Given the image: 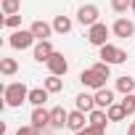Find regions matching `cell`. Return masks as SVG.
<instances>
[{"label": "cell", "instance_id": "6da1fadb", "mask_svg": "<svg viewBox=\"0 0 135 135\" xmlns=\"http://www.w3.org/2000/svg\"><path fill=\"white\" fill-rule=\"evenodd\" d=\"M3 101H6V106H13L16 109L24 101H29V88L24 82H11V85L3 88Z\"/></svg>", "mask_w": 135, "mask_h": 135}, {"label": "cell", "instance_id": "7a4b0ae2", "mask_svg": "<svg viewBox=\"0 0 135 135\" xmlns=\"http://www.w3.org/2000/svg\"><path fill=\"white\" fill-rule=\"evenodd\" d=\"M98 50H101L98 58L106 61V64H124V61H127V50H124V48H117V45H111V42L101 45Z\"/></svg>", "mask_w": 135, "mask_h": 135}, {"label": "cell", "instance_id": "3957f363", "mask_svg": "<svg viewBox=\"0 0 135 135\" xmlns=\"http://www.w3.org/2000/svg\"><path fill=\"white\" fill-rule=\"evenodd\" d=\"M109 35H111V29H109L103 21H98V24L88 27V42H90V45H95V48L106 45V42H109Z\"/></svg>", "mask_w": 135, "mask_h": 135}, {"label": "cell", "instance_id": "277c9868", "mask_svg": "<svg viewBox=\"0 0 135 135\" xmlns=\"http://www.w3.org/2000/svg\"><path fill=\"white\" fill-rule=\"evenodd\" d=\"M35 40H37V37L32 35V29H16V32L8 37V45H11L13 50H27V48H32Z\"/></svg>", "mask_w": 135, "mask_h": 135}, {"label": "cell", "instance_id": "5b68a950", "mask_svg": "<svg viewBox=\"0 0 135 135\" xmlns=\"http://www.w3.org/2000/svg\"><path fill=\"white\" fill-rule=\"evenodd\" d=\"M80 82H82L85 88H93V90L106 88V77H103L101 72H95L93 66H90V69H82V72H80Z\"/></svg>", "mask_w": 135, "mask_h": 135}, {"label": "cell", "instance_id": "8992f818", "mask_svg": "<svg viewBox=\"0 0 135 135\" xmlns=\"http://www.w3.org/2000/svg\"><path fill=\"white\" fill-rule=\"evenodd\" d=\"M77 21H80L82 27H93V24H98V6H93V3L80 6V11H77Z\"/></svg>", "mask_w": 135, "mask_h": 135}, {"label": "cell", "instance_id": "52a82bcc", "mask_svg": "<svg viewBox=\"0 0 135 135\" xmlns=\"http://www.w3.org/2000/svg\"><path fill=\"white\" fill-rule=\"evenodd\" d=\"M45 64H48L50 74H58V77H64L66 72H69V61H66V58H64V53H58V50H56V53H53V56H50Z\"/></svg>", "mask_w": 135, "mask_h": 135}, {"label": "cell", "instance_id": "ba28073f", "mask_svg": "<svg viewBox=\"0 0 135 135\" xmlns=\"http://www.w3.org/2000/svg\"><path fill=\"white\" fill-rule=\"evenodd\" d=\"M111 32H114V37L127 40V37H132V35H135V24H132L130 19H117V21H114V27H111Z\"/></svg>", "mask_w": 135, "mask_h": 135}, {"label": "cell", "instance_id": "9c48e42d", "mask_svg": "<svg viewBox=\"0 0 135 135\" xmlns=\"http://www.w3.org/2000/svg\"><path fill=\"white\" fill-rule=\"evenodd\" d=\"M56 50H53V45H50V40H37V45H35V50H32V56H35V61H48L50 56H53Z\"/></svg>", "mask_w": 135, "mask_h": 135}, {"label": "cell", "instance_id": "30bf717a", "mask_svg": "<svg viewBox=\"0 0 135 135\" xmlns=\"http://www.w3.org/2000/svg\"><path fill=\"white\" fill-rule=\"evenodd\" d=\"M66 122H69V111L64 106H53L50 109V127L61 130V127H66Z\"/></svg>", "mask_w": 135, "mask_h": 135}, {"label": "cell", "instance_id": "8fae6325", "mask_svg": "<svg viewBox=\"0 0 135 135\" xmlns=\"http://www.w3.org/2000/svg\"><path fill=\"white\" fill-rule=\"evenodd\" d=\"M29 29H32V35H35L37 40H48V37L56 32V29H53V24H48V21H42V19L32 21V27H29Z\"/></svg>", "mask_w": 135, "mask_h": 135}, {"label": "cell", "instance_id": "7c38bea8", "mask_svg": "<svg viewBox=\"0 0 135 135\" xmlns=\"http://www.w3.org/2000/svg\"><path fill=\"white\" fill-rule=\"evenodd\" d=\"M32 124L40 127V130L50 127V111H48L45 106H35V111H32Z\"/></svg>", "mask_w": 135, "mask_h": 135}, {"label": "cell", "instance_id": "4fadbf2b", "mask_svg": "<svg viewBox=\"0 0 135 135\" xmlns=\"http://www.w3.org/2000/svg\"><path fill=\"white\" fill-rule=\"evenodd\" d=\"M66 127H69L72 132H80V130H85V127H88V122H85V111H80V109L69 111V122H66Z\"/></svg>", "mask_w": 135, "mask_h": 135}, {"label": "cell", "instance_id": "5bb4252c", "mask_svg": "<svg viewBox=\"0 0 135 135\" xmlns=\"http://www.w3.org/2000/svg\"><path fill=\"white\" fill-rule=\"evenodd\" d=\"M106 122H109V114H106V109H93L90 114H88V124H93V127H101V130H106Z\"/></svg>", "mask_w": 135, "mask_h": 135}, {"label": "cell", "instance_id": "9a60e30c", "mask_svg": "<svg viewBox=\"0 0 135 135\" xmlns=\"http://www.w3.org/2000/svg\"><path fill=\"white\" fill-rule=\"evenodd\" d=\"M111 103H117V101H114V93H111L109 88H98V90H95V106H98V109H109Z\"/></svg>", "mask_w": 135, "mask_h": 135}, {"label": "cell", "instance_id": "2e32d148", "mask_svg": "<svg viewBox=\"0 0 135 135\" xmlns=\"http://www.w3.org/2000/svg\"><path fill=\"white\" fill-rule=\"evenodd\" d=\"M74 106H77L80 111L90 114V111L95 109V95H90V93H80V95L74 98Z\"/></svg>", "mask_w": 135, "mask_h": 135}, {"label": "cell", "instance_id": "e0dca14e", "mask_svg": "<svg viewBox=\"0 0 135 135\" xmlns=\"http://www.w3.org/2000/svg\"><path fill=\"white\" fill-rule=\"evenodd\" d=\"M48 95H50V93H48L45 88H32V90H29V103H32V106H45Z\"/></svg>", "mask_w": 135, "mask_h": 135}, {"label": "cell", "instance_id": "ac0fdd59", "mask_svg": "<svg viewBox=\"0 0 135 135\" xmlns=\"http://www.w3.org/2000/svg\"><path fill=\"white\" fill-rule=\"evenodd\" d=\"M117 90H119L122 95H127V93H135V80H132V77H127V74L117 77Z\"/></svg>", "mask_w": 135, "mask_h": 135}, {"label": "cell", "instance_id": "d6986e66", "mask_svg": "<svg viewBox=\"0 0 135 135\" xmlns=\"http://www.w3.org/2000/svg\"><path fill=\"white\" fill-rule=\"evenodd\" d=\"M16 72H19V61H16V58H0V74L11 77V74H16Z\"/></svg>", "mask_w": 135, "mask_h": 135}, {"label": "cell", "instance_id": "ffe728a7", "mask_svg": "<svg viewBox=\"0 0 135 135\" xmlns=\"http://www.w3.org/2000/svg\"><path fill=\"white\" fill-rule=\"evenodd\" d=\"M42 88H45L48 93H61V90H64V82H61V77H58V74H50V77H45Z\"/></svg>", "mask_w": 135, "mask_h": 135}, {"label": "cell", "instance_id": "44dd1931", "mask_svg": "<svg viewBox=\"0 0 135 135\" xmlns=\"http://www.w3.org/2000/svg\"><path fill=\"white\" fill-rule=\"evenodd\" d=\"M106 114H109V122H122V119L127 117V111H124L122 103H111V106L106 109Z\"/></svg>", "mask_w": 135, "mask_h": 135}, {"label": "cell", "instance_id": "7402d4cb", "mask_svg": "<svg viewBox=\"0 0 135 135\" xmlns=\"http://www.w3.org/2000/svg\"><path fill=\"white\" fill-rule=\"evenodd\" d=\"M53 29H56L58 35L72 32V19H69V16H56V19H53Z\"/></svg>", "mask_w": 135, "mask_h": 135}, {"label": "cell", "instance_id": "603a6c76", "mask_svg": "<svg viewBox=\"0 0 135 135\" xmlns=\"http://www.w3.org/2000/svg\"><path fill=\"white\" fill-rule=\"evenodd\" d=\"M0 8H3V13H6V16L19 13V11H21V0H0Z\"/></svg>", "mask_w": 135, "mask_h": 135}, {"label": "cell", "instance_id": "cb8c5ba5", "mask_svg": "<svg viewBox=\"0 0 135 135\" xmlns=\"http://www.w3.org/2000/svg\"><path fill=\"white\" fill-rule=\"evenodd\" d=\"M119 103L124 106V111H127V117H130V114H135V93H127V95H124V98H122Z\"/></svg>", "mask_w": 135, "mask_h": 135}, {"label": "cell", "instance_id": "d4e9b609", "mask_svg": "<svg viewBox=\"0 0 135 135\" xmlns=\"http://www.w3.org/2000/svg\"><path fill=\"white\" fill-rule=\"evenodd\" d=\"M132 6V0H111V8L117 13H127V8Z\"/></svg>", "mask_w": 135, "mask_h": 135}, {"label": "cell", "instance_id": "484cf974", "mask_svg": "<svg viewBox=\"0 0 135 135\" xmlns=\"http://www.w3.org/2000/svg\"><path fill=\"white\" fill-rule=\"evenodd\" d=\"M3 24H6V27H11V29H19V27H21V16H19V13H11V16H6V19H3Z\"/></svg>", "mask_w": 135, "mask_h": 135}, {"label": "cell", "instance_id": "4316f807", "mask_svg": "<svg viewBox=\"0 0 135 135\" xmlns=\"http://www.w3.org/2000/svg\"><path fill=\"white\" fill-rule=\"evenodd\" d=\"M16 135H40V127H35V124H29V127H19Z\"/></svg>", "mask_w": 135, "mask_h": 135}, {"label": "cell", "instance_id": "83f0119b", "mask_svg": "<svg viewBox=\"0 0 135 135\" xmlns=\"http://www.w3.org/2000/svg\"><path fill=\"white\" fill-rule=\"evenodd\" d=\"M85 130H88V135H103V130L101 127H93V124H88Z\"/></svg>", "mask_w": 135, "mask_h": 135}, {"label": "cell", "instance_id": "f1b7e54d", "mask_svg": "<svg viewBox=\"0 0 135 135\" xmlns=\"http://www.w3.org/2000/svg\"><path fill=\"white\" fill-rule=\"evenodd\" d=\"M127 135H135V122H132V124L127 127Z\"/></svg>", "mask_w": 135, "mask_h": 135}, {"label": "cell", "instance_id": "f546056e", "mask_svg": "<svg viewBox=\"0 0 135 135\" xmlns=\"http://www.w3.org/2000/svg\"><path fill=\"white\" fill-rule=\"evenodd\" d=\"M74 135H88V130H80V132H74Z\"/></svg>", "mask_w": 135, "mask_h": 135}, {"label": "cell", "instance_id": "4dcf8cb0", "mask_svg": "<svg viewBox=\"0 0 135 135\" xmlns=\"http://www.w3.org/2000/svg\"><path fill=\"white\" fill-rule=\"evenodd\" d=\"M130 11H132V13H135V0H132V6H130Z\"/></svg>", "mask_w": 135, "mask_h": 135}]
</instances>
